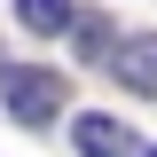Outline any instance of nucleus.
Here are the masks:
<instances>
[{
	"label": "nucleus",
	"instance_id": "nucleus-1",
	"mask_svg": "<svg viewBox=\"0 0 157 157\" xmlns=\"http://www.w3.org/2000/svg\"><path fill=\"white\" fill-rule=\"evenodd\" d=\"M63 71H39V63H0V110L16 126H55L63 118Z\"/></svg>",
	"mask_w": 157,
	"mask_h": 157
},
{
	"label": "nucleus",
	"instance_id": "nucleus-2",
	"mask_svg": "<svg viewBox=\"0 0 157 157\" xmlns=\"http://www.w3.org/2000/svg\"><path fill=\"white\" fill-rule=\"evenodd\" d=\"M102 63H110V78L126 94H157V32H126Z\"/></svg>",
	"mask_w": 157,
	"mask_h": 157
},
{
	"label": "nucleus",
	"instance_id": "nucleus-3",
	"mask_svg": "<svg viewBox=\"0 0 157 157\" xmlns=\"http://www.w3.org/2000/svg\"><path fill=\"white\" fill-rule=\"evenodd\" d=\"M71 141H78V157H141V141H134V126H118V118H102V110H86L71 126Z\"/></svg>",
	"mask_w": 157,
	"mask_h": 157
},
{
	"label": "nucleus",
	"instance_id": "nucleus-4",
	"mask_svg": "<svg viewBox=\"0 0 157 157\" xmlns=\"http://www.w3.org/2000/svg\"><path fill=\"white\" fill-rule=\"evenodd\" d=\"M71 0H16V24L24 32H39V39H71Z\"/></svg>",
	"mask_w": 157,
	"mask_h": 157
},
{
	"label": "nucleus",
	"instance_id": "nucleus-5",
	"mask_svg": "<svg viewBox=\"0 0 157 157\" xmlns=\"http://www.w3.org/2000/svg\"><path fill=\"white\" fill-rule=\"evenodd\" d=\"M71 47L78 55H110V24L102 16H71Z\"/></svg>",
	"mask_w": 157,
	"mask_h": 157
},
{
	"label": "nucleus",
	"instance_id": "nucleus-6",
	"mask_svg": "<svg viewBox=\"0 0 157 157\" xmlns=\"http://www.w3.org/2000/svg\"><path fill=\"white\" fill-rule=\"evenodd\" d=\"M141 157H157V149H141Z\"/></svg>",
	"mask_w": 157,
	"mask_h": 157
}]
</instances>
